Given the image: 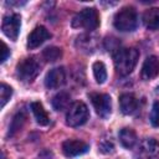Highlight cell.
<instances>
[{"label":"cell","instance_id":"cell-1","mask_svg":"<svg viewBox=\"0 0 159 159\" xmlns=\"http://www.w3.org/2000/svg\"><path fill=\"white\" fill-rule=\"evenodd\" d=\"M139 58V52L135 48H122L114 53V66L119 75L125 76L133 72Z\"/></svg>","mask_w":159,"mask_h":159},{"label":"cell","instance_id":"cell-2","mask_svg":"<svg viewBox=\"0 0 159 159\" xmlns=\"http://www.w3.org/2000/svg\"><path fill=\"white\" fill-rule=\"evenodd\" d=\"M113 25L117 30L122 32H130L135 30L138 25V16H137V11L134 10V7L132 6L122 7L114 15Z\"/></svg>","mask_w":159,"mask_h":159},{"label":"cell","instance_id":"cell-3","mask_svg":"<svg viewBox=\"0 0 159 159\" xmlns=\"http://www.w3.org/2000/svg\"><path fill=\"white\" fill-rule=\"evenodd\" d=\"M99 25V16L96 9L86 7L81 10L72 20L73 27H83L88 31H93Z\"/></svg>","mask_w":159,"mask_h":159},{"label":"cell","instance_id":"cell-4","mask_svg":"<svg viewBox=\"0 0 159 159\" xmlns=\"http://www.w3.org/2000/svg\"><path fill=\"white\" fill-rule=\"evenodd\" d=\"M88 117H89V112L87 106L83 102L77 101L73 102L68 108L66 114V123L70 127H80L87 122Z\"/></svg>","mask_w":159,"mask_h":159},{"label":"cell","instance_id":"cell-5","mask_svg":"<svg viewBox=\"0 0 159 159\" xmlns=\"http://www.w3.org/2000/svg\"><path fill=\"white\" fill-rule=\"evenodd\" d=\"M16 72L19 78H21L25 82H31L37 77L40 72V66L32 57H27L17 63Z\"/></svg>","mask_w":159,"mask_h":159},{"label":"cell","instance_id":"cell-6","mask_svg":"<svg viewBox=\"0 0 159 159\" xmlns=\"http://www.w3.org/2000/svg\"><path fill=\"white\" fill-rule=\"evenodd\" d=\"M89 99L93 104V108L96 111V113L106 119L111 116L112 112V101L109 94L106 93H89Z\"/></svg>","mask_w":159,"mask_h":159},{"label":"cell","instance_id":"cell-7","mask_svg":"<svg viewBox=\"0 0 159 159\" xmlns=\"http://www.w3.org/2000/svg\"><path fill=\"white\" fill-rule=\"evenodd\" d=\"M159 153V143L154 138H145L137 148L134 157L135 159H152Z\"/></svg>","mask_w":159,"mask_h":159},{"label":"cell","instance_id":"cell-8","mask_svg":"<svg viewBox=\"0 0 159 159\" xmlns=\"http://www.w3.org/2000/svg\"><path fill=\"white\" fill-rule=\"evenodd\" d=\"M21 27V16L19 14H12L9 16H5L2 20V32L12 41H15L20 34Z\"/></svg>","mask_w":159,"mask_h":159},{"label":"cell","instance_id":"cell-9","mask_svg":"<svg viewBox=\"0 0 159 159\" xmlns=\"http://www.w3.org/2000/svg\"><path fill=\"white\" fill-rule=\"evenodd\" d=\"M89 149V145L78 139H68L62 143V152L67 158H75L78 155H82L87 153Z\"/></svg>","mask_w":159,"mask_h":159},{"label":"cell","instance_id":"cell-10","mask_svg":"<svg viewBox=\"0 0 159 159\" xmlns=\"http://www.w3.org/2000/svg\"><path fill=\"white\" fill-rule=\"evenodd\" d=\"M66 81V73L63 67H56L47 72L45 77V86L50 89L61 87Z\"/></svg>","mask_w":159,"mask_h":159},{"label":"cell","instance_id":"cell-11","mask_svg":"<svg viewBox=\"0 0 159 159\" xmlns=\"http://www.w3.org/2000/svg\"><path fill=\"white\" fill-rule=\"evenodd\" d=\"M51 37V34L47 31L46 27L43 26H36L31 34L29 35L27 37V47L29 48H36L39 47L40 45H42L46 40H48Z\"/></svg>","mask_w":159,"mask_h":159},{"label":"cell","instance_id":"cell-12","mask_svg":"<svg viewBox=\"0 0 159 159\" xmlns=\"http://www.w3.org/2000/svg\"><path fill=\"white\" fill-rule=\"evenodd\" d=\"M158 75H159V58L157 56L147 57L142 66V72H140L142 78L149 81L155 78Z\"/></svg>","mask_w":159,"mask_h":159},{"label":"cell","instance_id":"cell-13","mask_svg":"<svg viewBox=\"0 0 159 159\" xmlns=\"http://www.w3.org/2000/svg\"><path fill=\"white\" fill-rule=\"evenodd\" d=\"M119 107L123 114H132L138 107V101L132 93H123L119 97Z\"/></svg>","mask_w":159,"mask_h":159},{"label":"cell","instance_id":"cell-14","mask_svg":"<svg viewBox=\"0 0 159 159\" xmlns=\"http://www.w3.org/2000/svg\"><path fill=\"white\" fill-rule=\"evenodd\" d=\"M143 22L149 30L159 29V7H152L144 11Z\"/></svg>","mask_w":159,"mask_h":159},{"label":"cell","instance_id":"cell-15","mask_svg":"<svg viewBox=\"0 0 159 159\" xmlns=\"http://www.w3.org/2000/svg\"><path fill=\"white\" fill-rule=\"evenodd\" d=\"M31 111L34 113L36 122L40 125H47L50 123V117H48L47 112L45 111L41 102H32L31 103Z\"/></svg>","mask_w":159,"mask_h":159},{"label":"cell","instance_id":"cell-16","mask_svg":"<svg viewBox=\"0 0 159 159\" xmlns=\"http://www.w3.org/2000/svg\"><path fill=\"white\" fill-rule=\"evenodd\" d=\"M119 140L124 148L132 149L137 144V134L132 128H123L119 132Z\"/></svg>","mask_w":159,"mask_h":159},{"label":"cell","instance_id":"cell-17","mask_svg":"<svg viewBox=\"0 0 159 159\" xmlns=\"http://www.w3.org/2000/svg\"><path fill=\"white\" fill-rule=\"evenodd\" d=\"M70 102H71V97L68 93L66 92H60L57 93L56 96H53L51 103H52V107L53 109L56 111H63L66 108H70Z\"/></svg>","mask_w":159,"mask_h":159},{"label":"cell","instance_id":"cell-18","mask_svg":"<svg viewBox=\"0 0 159 159\" xmlns=\"http://www.w3.org/2000/svg\"><path fill=\"white\" fill-rule=\"evenodd\" d=\"M93 75H94V78H96V82L102 84L106 82L107 80V68L104 66V63L102 61H96L93 63Z\"/></svg>","mask_w":159,"mask_h":159},{"label":"cell","instance_id":"cell-19","mask_svg":"<svg viewBox=\"0 0 159 159\" xmlns=\"http://www.w3.org/2000/svg\"><path fill=\"white\" fill-rule=\"evenodd\" d=\"M25 120H26V117H25V114H24L22 112L16 113V114L14 116V118H12V120H11V124H10V128H9V137L15 135V134L22 128Z\"/></svg>","mask_w":159,"mask_h":159},{"label":"cell","instance_id":"cell-20","mask_svg":"<svg viewBox=\"0 0 159 159\" xmlns=\"http://www.w3.org/2000/svg\"><path fill=\"white\" fill-rule=\"evenodd\" d=\"M61 55H62L61 48L55 47V46L47 47V48H45L43 52H42V57H43L45 61H47V62H55V61H57V60L61 57Z\"/></svg>","mask_w":159,"mask_h":159},{"label":"cell","instance_id":"cell-21","mask_svg":"<svg viewBox=\"0 0 159 159\" xmlns=\"http://www.w3.org/2000/svg\"><path fill=\"white\" fill-rule=\"evenodd\" d=\"M11 94H12V88L6 83H1L0 86V107L1 108H4L5 104L9 102Z\"/></svg>","mask_w":159,"mask_h":159},{"label":"cell","instance_id":"cell-22","mask_svg":"<svg viewBox=\"0 0 159 159\" xmlns=\"http://www.w3.org/2000/svg\"><path fill=\"white\" fill-rule=\"evenodd\" d=\"M149 119H150V123L153 127H155V128L159 127V101H155L153 103Z\"/></svg>","mask_w":159,"mask_h":159},{"label":"cell","instance_id":"cell-23","mask_svg":"<svg viewBox=\"0 0 159 159\" xmlns=\"http://www.w3.org/2000/svg\"><path fill=\"white\" fill-rule=\"evenodd\" d=\"M99 149L102 153H112L113 152V145L112 143L109 142H103L101 145H99Z\"/></svg>","mask_w":159,"mask_h":159},{"label":"cell","instance_id":"cell-24","mask_svg":"<svg viewBox=\"0 0 159 159\" xmlns=\"http://www.w3.org/2000/svg\"><path fill=\"white\" fill-rule=\"evenodd\" d=\"M1 46H2V50H1V52H2V55H1V62H5L7 60V57H9V55H10V50H9V47L6 46L5 42H1Z\"/></svg>","mask_w":159,"mask_h":159},{"label":"cell","instance_id":"cell-25","mask_svg":"<svg viewBox=\"0 0 159 159\" xmlns=\"http://www.w3.org/2000/svg\"><path fill=\"white\" fill-rule=\"evenodd\" d=\"M157 91H158V93H159V86H158V88H157Z\"/></svg>","mask_w":159,"mask_h":159}]
</instances>
